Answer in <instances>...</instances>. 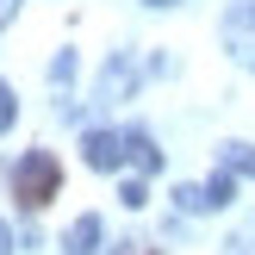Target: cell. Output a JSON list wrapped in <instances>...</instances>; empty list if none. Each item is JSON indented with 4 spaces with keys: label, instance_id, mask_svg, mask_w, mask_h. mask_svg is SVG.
Returning <instances> with one entry per match:
<instances>
[{
    "label": "cell",
    "instance_id": "obj_7",
    "mask_svg": "<svg viewBox=\"0 0 255 255\" xmlns=\"http://www.w3.org/2000/svg\"><path fill=\"white\" fill-rule=\"evenodd\" d=\"M231 199H237V174H231V168H218V174L206 181V206H231Z\"/></svg>",
    "mask_w": 255,
    "mask_h": 255
},
{
    "label": "cell",
    "instance_id": "obj_3",
    "mask_svg": "<svg viewBox=\"0 0 255 255\" xmlns=\"http://www.w3.org/2000/svg\"><path fill=\"white\" fill-rule=\"evenodd\" d=\"M81 156H87V168H100V174H112V168H125V137L119 131H87L81 137Z\"/></svg>",
    "mask_w": 255,
    "mask_h": 255
},
{
    "label": "cell",
    "instance_id": "obj_10",
    "mask_svg": "<svg viewBox=\"0 0 255 255\" xmlns=\"http://www.w3.org/2000/svg\"><path fill=\"white\" fill-rule=\"evenodd\" d=\"M50 81H56V87H69V81H75V50H62V56L50 62Z\"/></svg>",
    "mask_w": 255,
    "mask_h": 255
},
{
    "label": "cell",
    "instance_id": "obj_8",
    "mask_svg": "<svg viewBox=\"0 0 255 255\" xmlns=\"http://www.w3.org/2000/svg\"><path fill=\"white\" fill-rule=\"evenodd\" d=\"M224 168L231 174H255V143H224Z\"/></svg>",
    "mask_w": 255,
    "mask_h": 255
},
{
    "label": "cell",
    "instance_id": "obj_1",
    "mask_svg": "<svg viewBox=\"0 0 255 255\" xmlns=\"http://www.w3.org/2000/svg\"><path fill=\"white\" fill-rule=\"evenodd\" d=\"M56 187H62V162L50 156V149H25V156L12 162V199H19L25 212L50 206V199H56Z\"/></svg>",
    "mask_w": 255,
    "mask_h": 255
},
{
    "label": "cell",
    "instance_id": "obj_11",
    "mask_svg": "<svg viewBox=\"0 0 255 255\" xmlns=\"http://www.w3.org/2000/svg\"><path fill=\"white\" fill-rule=\"evenodd\" d=\"M119 199H125V206H131V212H137V206H149V187H143V181H137V174H131V181H125V187H119Z\"/></svg>",
    "mask_w": 255,
    "mask_h": 255
},
{
    "label": "cell",
    "instance_id": "obj_14",
    "mask_svg": "<svg viewBox=\"0 0 255 255\" xmlns=\"http://www.w3.org/2000/svg\"><path fill=\"white\" fill-rule=\"evenodd\" d=\"M0 255H12V231H6V224H0Z\"/></svg>",
    "mask_w": 255,
    "mask_h": 255
},
{
    "label": "cell",
    "instance_id": "obj_9",
    "mask_svg": "<svg viewBox=\"0 0 255 255\" xmlns=\"http://www.w3.org/2000/svg\"><path fill=\"white\" fill-rule=\"evenodd\" d=\"M174 206H181V212H212L206 206V187H174Z\"/></svg>",
    "mask_w": 255,
    "mask_h": 255
},
{
    "label": "cell",
    "instance_id": "obj_12",
    "mask_svg": "<svg viewBox=\"0 0 255 255\" xmlns=\"http://www.w3.org/2000/svg\"><path fill=\"white\" fill-rule=\"evenodd\" d=\"M12 119H19V100H12V87L0 81V131H12Z\"/></svg>",
    "mask_w": 255,
    "mask_h": 255
},
{
    "label": "cell",
    "instance_id": "obj_4",
    "mask_svg": "<svg viewBox=\"0 0 255 255\" xmlns=\"http://www.w3.org/2000/svg\"><path fill=\"white\" fill-rule=\"evenodd\" d=\"M131 87H137V62L131 56H112L106 69H100V100H106V106L112 100H131Z\"/></svg>",
    "mask_w": 255,
    "mask_h": 255
},
{
    "label": "cell",
    "instance_id": "obj_2",
    "mask_svg": "<svg viewBox=\"0 0 255 255\" xmlns=\"http://www.w3.org/2000/svg\"><path fill=\"white\" fill-rule=\"evenodd\" d=\"M224 50L237 62H255V0H237L224 12Z\"/></svg>",
    "mask_w": 255,
    "mask_h": 255
},
{
    "label": "cell",
    "instance_id": "obj_6",
    "mask_svg": "<svg viewBox=\"0 0 255 255\" xmlns=\"http://www.w3.org/2000/svg\"><path fill=\"white\" fill-rule=\"evenodd\" d=\"M125 156H131L143 174H156V168H162V149H156V137H149V131H131V137H125Z\"/></svg>",
    "mask_w": 255,
    "mask_h": 255
},
{
    "label": "cell",
    "instance_id": "obj_5",
    "mask_svg": "<svg viewBox=\"0 0 255 255\" xmlns=\"http://www.w3.org/2000/svg\"><path fill=\"white\" fill-rule=\"evenodd\" d=\"M100 237H106V224H100L94 212H81V218L62 231V255H100Z\"/></svg>",
    "mask_w": 255,
    "mask_h": 255
},
{
    "label": "cell",
    "instance_id": "obj_13",
    "mask_svg": "<svg viewBox=\"0 0 255 255\" xmlns=\"http://www.w3.org/2000/svg\"><path fill=\"white\" fill-rule=\"evenodd\" d=\"M224 255H255V237H231V243H224Z\"/></svg>",
    "mask_w": 255,
    "mask_h": 255
},
{
    "label": "cell",
    "instance_id": "obj_16",
    "mask_svg": "<svg viewBox=\"0 0 255 255\" xmlns=\"http://www.w3.org/2000/svg\"><path fill=\"white\" fill-rule=\"evenodd\" d=\"M143 6H174V0H143Z\"/></svg>",
    "mask_w": 255,
    "mask_h": 255
},
{
    "label": "cell",
    "instance_id": "obj_15",
    "mask_svg": "<svg viewBox=\"0 0 255 255\" xmlns=\"http://www.w3.org/2000/svg\"><path fill=\"white\" fill-rule=\"evenodd\" d=\"M12 6H19V0H0V25H6V19H12Z\"/></svg>",
    "mask_w": 255,
    "mask_h": 255
}]
</instances>
